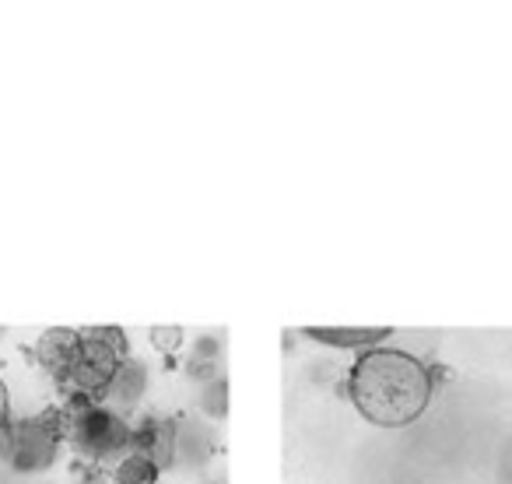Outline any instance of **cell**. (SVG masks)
<instances>
[{"label": "cell", "instance_id": "5", "mask_svg": "<svg viewBox=\"0 0 512 484\" xmlns=\"http://www.w3.org/2000/svg\"><path fill=\"white\" fill-rule=\"evenodd\" d=\"M81 351V330L71 327H50L43 330V337L36 341V362L57 379V386L67 379V372L74 369Z\"/></svg>", "mask_w": 512, "mask_h": 484}, {"label": "cell", "instance_id": "6", "mask_svg": "<svg viewBox=\"0 0 512 484\" xmlns=\"http://www.w3.org/2000/svg\"><path fill=\"white\" fill-rule=\"evenodd\" d=\"M130 449L144 453L158 470H165L176 460V425L172 421H144L134 435H130Z\"/></svg>", "mask_w": 512, "mask_h": 484}, {"label": "cell", "instance_id": "3", "mask_svg": "<svg viewBox=\"0 0 512 484\" xmlns=\"http://www.w3.org/2000/svg\"><path fill=\"white\" fill-rule=\"evenodd\" d=\"M60 442H64V414H60V407H46L36 418L15 421V456H11V467L25 470V474L53 467Z\"/></svg>", "mask_w": 512, "mask_h": 484}, {"label": "cell", "instance_id": "11", "mask_svg": "<svg viewBox=\"0 0 512 484\" xmlns=\"http://www.w3.org/2000/svg\"><path fill=\"white\" fill-rule=\"evenodd\" d=\"M200 404H204V411L211 414V418H225V411H228V383H225V376L207 379L204 390H200Z\"/></svg>", "mask_w": 512, "mask_h": 484}, {"label": "cell", "instance_id": "14", "mask_svg": "<svg viewBox=\"0 0 512 484\" xmlns=\"http://www.w3.org/2000/svg\"><path fill=\"white\" fill-rule=\"evenodd\" d=\"M11 421V390H8V383L0 379V425H8Z\"/></svg>", "mask_w": 512, "mask_h": 484}, {"label": "cell", "instance_id": "15", "mask_svg": "<svg viewBox=\"0 0 512 484\" xmlns=\"http://www.w3.org/2000/svg\"><path fill=\"white\" fill-rule=\"evenodd\" d=\"M0 337H4V327H0Z\"/></svg>", "mask_w": 512, "mask_h": 484}, {"label": "cell", "instance_id": "13", "mask_svg": "<svg viewBox=\"0 0 512 484\" xmlns=\"http://www.w3.org/2000/svg\"><path fill=\"white\" fill-rule=\"evenodd\" d=\"M15 456V425H0V463H11Z\"/></svg>", "mask_w": 512, "mask_h": 484}, {"label": "cell", "instance_id": "1", "mask_svg": "<svg viewBox=\"0 0 512 484\" xmlns=\"http://www.w3.org/2000/svg\"><path fill=\"white\" fill-rule=\"evenodd\" d=\"M435 372L418 355L390 344L362 351L348 372V397L365 421L379 428H407L428 411Z\"/></svg>", "mask_w": 512, "mask_h": 484}, {"label": "cell", "instance_id": "7", "mask_svg": "<svg viewBox=\"0 0 512 484\" xmlns=\"http://www.w3.org/2000/svg\"><path fill=\"white\" fill-rule=\"evenodd\" d=\"M309 341L330 344V348H348V351H369L376 344L390 341V327H362V330H337V327H309Z\"/></svg>", "mask_w": 512, "mask_h": 484}, {"label": "cell", "instance_id": "4", "mask_svg": "<svg viewBox=\"0 0 512 484\" xmlns=\"http://www.w3.org/2000/svg\"><path fill=\"white\" fill-rule=\"evenodd\" d=\"M123 362H127V358L109 351L106 344L81 337L78 362H74V369L67 372V379L60 386L67 390V397H85V400H95V404H99L102 397H109V386H113V379Z\"/></svg>", "mask_w": 512, "mask_h": 484}, {"label": "cell", "instance_id": "9", "mask_svg": "<svg viewBox=\"0 0 512 484\" xmlns=\"http://www.w3.org/2000/svg\"><path fill=\"white\" fill-rule=\"evenodd\" d=\"M158 474H162V470H158L144 453H134V449H130L123 460H116V467H113L116 484H155Z\"/></svg>", "mask_w": 512, "mask_h": 484}, {"label": "cell", "instance_id": "2", "mask_svg": "<svg viewBox=\"0 0 512 484\" xmlns=\"http://www.w3.org/2000/svg\"><path fill=\"white\" fill-rule=\"evenodd\" d=\"M60 414H64V439L92 463H106L116 460V456L123 460L130 453L134 428L123 421V414L85 397H67Z\"/></svg>", "mask_w": 512, "mask_h": 484}, {"label": "cell", "instance_id": "8", "mask_svg": "<svg viewBox=\"0 0 512 484\" xmlns=\"http://www.w3.org/2000/svg\"><path fill=\"white\" fill-rule=\"evenodd\" d=\"M144 390H148V372H144L141 362H134V358H127V362L120 365V372H116L113 386H109V393H113L120 404L134 407L137 400L144 397Z\"/></svg>", "mask_w": 512, "mask_h": 484}, {"label": "cell", "instance_id": "10", "mask_svg": "<svg viewBox=\"0 0 512 484\" xmlns=\"http://www.w3.org/2000/svg\"><path fill=\"white\" fill-rule=\"evenodd\" d=\"M81 337L106 344V348H109V351H116L120 358H130V341H127V334H123L120 327H109V323H99V327H85V330H81Z\"/></svg>", "mask_w": 512, "mask_h": 484}, {"label": "cell", "instance_id": "12", "mask_svg": "<svg viewBox=\"0 0 512 484\" xmlns=\"http://www.w3.org/2000/svg\"><path fill=\"white\" fill-rule=\"evenodd\" d=\"M183 327H176V323H158V327L148 330V341L155 351H162V355H176L179 348H183Z\"/></svg>", "mask_w": 512, "mask_h": 484}]
</instances>
